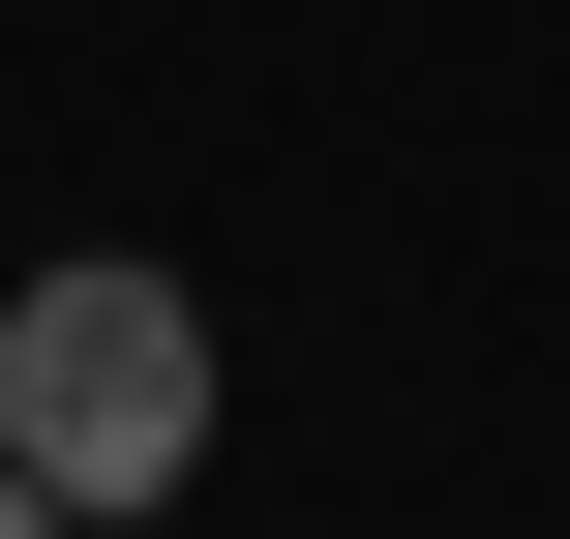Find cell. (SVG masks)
I'll use <instances>...</instances> for the list:
<instances>
[{"label":"cell","mask_w":570,"mask_h":539,"mask_svg":"<svg viewBox=\"0 0 570 539\" xmlns=\"http://www.w3.org/2000/svg\"><path fill=\"white\" fill-rule=\"evenodd\" d=\"M0 480H60V510H180L210 480V300L180 270H30L0 300Z\"/></svg>","instance_id":"1"},{"label":"cell","mask_w":570,"mask_h":539,"mask_svg":"<svg viewBox=\"0 0 570 539\" xmlns=\"http://www.w3.org/2000/svg\"><path fill=\"white\" fill-rule=\"evenodd\" d=\"M0 539H90V510H60V480H0Z\"/></svg>","instance_id":"2"}]
</instances>
